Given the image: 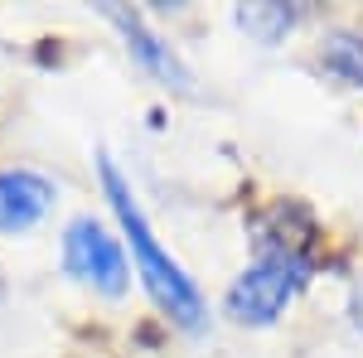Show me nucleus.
<instances>
[{
    "mask_svg": "<svg viewBox=\"0 0 363 358\" xmlns=\"http://www.w3.org/2000/svg\"><path fill=\"white\" fill-rule=\"evenodd\" d=\"M320 63H325L335 78H344L349 87L363 92V34H354V29L325 34V39H320Z\"/></svg>",
    "mask_w": 363,
    "mask_h": 358,
    "instance_id": "7",
    "label": "nucleus"
},
{
    "mask_svg": "<svg viewBox=\"0 0 363 358\" xmlns=\"http://www.w3.org/2000/svg\"><path fill=\"white\" fill-rule=\"evenodd\" d=\"M233 25L242 29L252 44L272 49V44H281V39L296 29V10H291V5H272V0H262V5H238V10H233Z\"/></svg>",
    "mask_w": 363,
    "mask_h": 358,
    "instance_id": "6",
    "label": "nucleus"
},
{
    "mask_svg": "<svg viewBox=\"0 0 363 358\" xmlns=\"http://www.w3.org/2000/svg\"><path fill=\"white\" fill-rule=\"evenodd\" d=\"M349 310H354V325L363 330V276L354 281V301H349Z\"/></svg>",
    "mask_w": 363,
    "mask_h": 358,
    "instance_id": "8",
    "label": "nucleus"
},
{
    "mask_svg": "<svg viewBox=\"0 0 363 358\" xmlns=\"http://www.w3.org/2000/svg\"><path fill=\"white\" fill-rule=\"evenodd\" d=\"M63 267H68V276H78L83 286L102 291V296H121L126 281H131L121 242L97 218H87V213L73 218L68 233H63Z\"/></svg>",
    "mask_w": 363,
    "mask_h": 358,
    "instance_id": "3",
    "label": "nucleus"
},
{
    "mask_svg": "<svg viewBox=\"0 0 363 358\" xmlns=\"http://www.w3.org/2000/svg\"><path fill=\"white\" fill-rule=\"evenodd\" d=\"M97 174H102L107 203H112L116 223H121V233H126V242H131V257H136V272H140V281H145V291H150V301L160 305L179 330L199 334L203 325H208V305H203V296H199V286L184 276V267L155 242V233H150V223H145V213H140L136 194H131V184L121 179V169H116V160L107 155V150L97 155Z\"/></svg>",
    "mask_w": 363,
    "mask_h": 358,
    "instance_id": "1",
    "label": "nucleus"
},
{
    "mask_svg": "<svg viewBox=\"0 0 363 358\" xmlns=\"http://www.w3.org/2000/svg\"><path fill=\"white\" fill-rule=\"evenodd\" d=\"M102 15H107V20H112V25L126 34V49H131V54H136L140 63H145V68H150V73L160 78V83L179 87V92H194V73L184 68V58L174 54V49H169L160 34H150V29H145V20H140L136 10H121V5H102Z\"/></svg>",
    "mask_w": 363,
    "mask_h": 358,
    "instance_id": "4",
    "label": "nucleus"
},
{
    "mask_svg": "<svg viewBox=\"0 0 363 358\" xmlns=\"http://www.w3.org/2000/svg\"><path fill=\"white\" fill-rule=\"evenodd\" d=\"M310 281V267L301 252L291 247H267L247 272L228 286L223 310L228 320L247 325V330H262V325H277L286 315V305L296 301V291Z\"/></svg>",
    "mask_w": 363,
    "mask_h": 358,
    "instance_id": "2",
    "label": "nucleus"
},
{
    "mask_svg": "<svg viewBox=\"0 0 363 358\" xmlns=\"http://www.w3.org/2000/svg\"><path fill=\"white\" fill-rule=\"evenodd\" d=\"M54 179L34 169H0V233H29L54 208Z\"/></svg>",
    "mask_w": 363,
    "mask_h": 358,
    "instance_id": "5",
    "label": "nucleus"
}]
</instances>
